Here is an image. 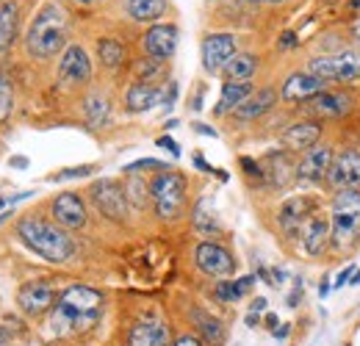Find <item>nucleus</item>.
I'll list each match as a JSON object with an SVG mask.
<instances>
[{
    "instance_id": "obj_15",
    "label": "nucleus",
    "mask_w": 360,
    "mask_h": 346,
    "mask_svg": "<svg viewBox=\"0 0 360 346\" xmlns=\"http://www.w3.org/2000/svg\"><path fill=\"white\" fill-rule=\"evenodd\" d=\"M324 84H327V81H324V78H319V75H311V72H297V75H291V78L283 84L280 97H283V100H288V103H294V100H314L316 94L327 91Z\"/></svg>"
},
{
    "instance_id": "obj_52",
    "label": "nucleus",
    "mask_w": 360,
    "mask_h": 346,
    "mask_svg": "<svg viewBox=\"0 0 360 346\" xmlns=\"http://www.w3.org/2000/svg\"><path fill=\"white\" fill-rule=\"evenodd\" d=\"M355 37H358V42H360V20L355 23Z\"/></svg>"
},
{
    "instance_id": "obj_17",
    "label": "nucleus",
    "mask_w": 360,
    "mask_h": 346,
    "mask_svg": "<svg viewBox=\"0 0 360 346\" xmlns=\"http://www.w3.org/2000/svg\"><path fill=\"white\" fill-rule=\"evenodd\" d=\"M128 346H169V327L161 319H141L131 330Z\"/></svg>"
},
{
    "instance_id": "obj_9",
    "label": "nucleus",
    "mask_w": 360,
    "mask_h": 346,
    "mask_svg": "<svg viewBox=\"0 0 360 346\" xmlns=\"http://www.w3.org/2000/svg\"><path fill=\"white\" fill-rule=\"evenodd\" d=\"M194 255H197V266H200L205 274H211V277H230L233 269H236L230 252H227L225 247L214 244V241H202Z\"/></svg>"
},
{
    "instance_id": "obj_37",
    "label": "nucleus",
    "mask_w": 360,
    "mask_h": 346,
    "mask_svg": "<svg viewBox=\"0 0 360 346\" xmlns=\"http://www.w3.org/2000/svg\"><path fill=\"white\" fill-rule=\"evenodd\" d=\"M158 147H164V150H169L172 155H180V147L169 139V136H164V139H158Z\"/></svg>"
},
{
    "instance_id": "obj_41",
    "label": "nucleus",
    "mask_w": 360,
    "mask_h": 346,
    "mask_svg": "<svg viewBox=\"0 0 360 346\" xmlns=\"http://www.w3.org/2000/svg\"><path fill=\"white\" fill-rule=\"evenodd\" d=\"M11 167H17V169H22V167H28V161H25L22 155H17V158H11Z\"/></svg>"
},
{
    "instance_id": "obj_14",
    "label": "nucleus",
    "mask_w": 360,
    "mask_h": 346,
    "mask_svg": "<svg viewBox=\"0 0 360 346\" xmlns=\"http://www.w3.org/2000/svg\"><path fill=\"white\" fill-rule=\"evenodd\" d=\"M53 217H56V222H58L61 227H70V230L84 227V222H86L84 200H81L78 194H70V191L58 194V197L53 200Z\"/></svg>"
},
{
    "instance_id": "obj_45",
    "label": "nucleus",
    "mask_w": 360,
    "mask_h": 346,
    "mask_svg": "<svg viewBox=\"0 0 360 346\" xmlns=\"http://www.w3.org/2000/svg\"><path fill=\"white\" fill-rule=\"evenodd\" d=\"M274 335H277V338H285V335H288V327H277Z\"/></svg>"
},
{
    "instance_id": "obj_28",
    "label": "nucleus",
    "mask_w": 360,
    "mask_h": 346,
    "mask_svg": "<svg viewBox=\"0 0 360 346\" xmlns=\"http://www.w3.org/2000/svg\"><path fill=\"white\" fill-rule=\"evenodd\" d=\"M158 103V91L147 84H134L128 89V108L131 111H147Z\"/></svg>"
},
{
    "instance_id": "obj_4",
    "label": "nucleus",
    "mask_w": 360,
    "mask_h": 346,
    "mask_svg": "<svg viewBox=\"0 0 360 346\" xmlns=\"http://www.w3.org/2000/svg\"><path fill=\"white\" fill-rule=\"evenodd\" d=\"M333 241L338 247H352L360 236V191L358 188H344L333 200Z\"/></svg>"
},
{
    "instance_id": "obj_39",
    "label": "nucleus",
    "mask_w": 360,
    "mask_h": 346,
    "mask_svg": "<svg viewBox=\"0 0 360 346\" xmlns=\"http://www.w3.org/2000/svg\"><path fill=\"white\" fill-rule=\"evenodd\" d=\"M175 346H202L194 335H183V338H178V344Z\"/></svg>"
},
{
    "instance_id": "obj_33",
    "label": "nucleus",
    "mask_w": 360,
    "mask_h": 346,
    "mask_svg": "<svg viewBox=\"0 0 360 346\" xmlns=\"http://www.w3.org/2000/svg\"><path fill=\"white\" fill-rule=\"evenodd\" d=\"M144 188H147V186H144L139 177H131V180H128V191H125V197H131V200H134L136 208H141V205H144Z\"/></svg>"
},
{
    "instance_id": "obj_29",
    "label": "nucleus",
    "mask_w": 360,
    "mask_h": 346,
    "mask_svg": "<svg viewBox=\"0 0 360 346\" xmlns=\"http://www.w3.org/2000/svg\"><path fill=\"white\" fill-rule=\"evenodd\" d=\"M86 120L91 128H103L108 122V100L103 94H91L86 100Z\"/></svg>"
},
{
    "instance_id": "obj_31",
    "label": "nucleus",
    "mask_w": 360,
    "mask_h": 346,
    "mask_svg": "<svg viewBox=\"0 0 360 346\" xmlns=\"http://www.w3.org/2000/svg\"><path fill=\"white\" fill-rule=\"evenodd\" d=\"M97 53H100L105 67H120L125 61V47L120 42H114V39H100L97 42Z\"/></svg>"
},
{
    "instance_id": "obj_40",
    "label": "nucleus",
    "mask_w": 360,
    "mask_h": 346,
    "mask_svg": "<svg viewBox=\"0 0 360 346\" xmlns=\"http://www.w3.org/2000/svg\"><path fill=\"white\" fill-rule=\"evenodd\" d=\"M261 310H266V300H264V297H258V300L252 302V313H261Z\"/></svg>"
},
{
    "instance_id": "obj_13",
    "label": "nucleus",
    "mask_w": 360,
    "mask_h": 346,
    "mask_svg": "<svg viewBox=\"0 0 360 346\" xmlns=\"http://www.w3.org/2000/svg\"><path fill=\"white\" fill-rule=\"evenodd\" d=\"M330 183L338 188V191H344V188H358L360 186V153H344V155H338L335 161H333V167H330Z\"/></svg>"
},
{
    "instance_id": "obj_53",
    "label": "nucleus",
    "mask_w": 360,
    "mask_h": 346,
    "mask_svg": "<svg viewBox=\"0 0 360 346\" xmlns=\"http://www.w3.org/2000/svg\"><path fill=\"white\" fill-rule=\"evenodd\" d=\"M252 3H280V0H252Z\"/></svg>"
},
{
    "instance_id": "obj_54",
    "label": "nucleus",
    "mask_w": 360,
    "mask_h": 346,
    "mask_svg": "<svg viewBox=\"0 0 360 346\" xmlns=\"http://www.w3.org/2000/svg\"><path fill=\"white\" fill-rule=\"evenodd\" d=\"M6 203H8V200H3V197H0V208H3V205H6Z\"/></svg>"
},
{
    "instance_id": "obj_19",
    "label": "nucleus",
    "mask_w": 360,
    "mask_h": 346,
    "mask_svg": "<svg viewBox=\"0 0 360 346\" xmlns=\"http://www.w3.org/2000/svg\"><path fill=\"white\" fill-rule=\"evenodd\" d=\"M308 208H311V203H308L305 197L288 200V203L280 208V224H283V230H285V233H302L305 222L311 217Z\"/></svg>"
},
{
    "instance_id": "obj_36",
    "label": "nucleus",
    "mask_w": 360,
    "mask_h": 346,
    "mask_svg": "<svg viewBox=\"0 0 360 346\" xmlns=\"http://www.w3.org/2000/svg\"><path fill=\"white\" fill-rule=\"evenodd\" d=\"M91 169H94V167H78V169H67V172L53 174L50 180H72V177H86V174H91Z\"/></svg>"
},
{
    "instance_id": "obj_16",
    "label": "nucleus",
    "mask_w": 360,
    "mask_h": 346,
    "mask_svg": "<svg viewBox=\"0 0 360 346\" xmlns=\"http://www.w3.org/2000/svg\"><path fill=\"white\" fill-rule=\"evenodd\" d=\"M330 167H333V147L330 144H316L302 155L297 174L302 180H321L324 174H330Z\"/></svg>"
},
{
    "instance_id": "obj_46",
    "label": "nucleus",
    "mask_w": 360,
    "mask_h": 346,
    "mask_svg": "<svg viewBox=\"0 0 360 346\" xmlns=\"http://www.w3.org/2000/svg\"><path fill=\"white\" fill-rule=\"evenodd\" d=\"M266 324H269L271 330H277V316H271L269 313V316H266Z\"/></svg>"
},
{
    "instance_id": "obj_43",
    "label": "nucleus",
    "mask_w": 360,
    "mask_h": 346,
    "mask_svg": "<svg viewBox=\"0 0 360 346\" xmlns=\"http://www.w3.org/2000/svg\"><path fill=\"white\" fill-rule=\"evenodd\" d=\"M327 291H330V283H327V280H324V283H321V286H319V297H321V300H324V297H327Z\"/></svg>"
},
{
    "instance_id": "obj_21",
    "label": "nucleus",
    "mask_w": 360,
    "mask_h": 346,
    "mask_svg": "<svg viewBox=\"0 0 360 346\" xmlns=\"http://www.w3.org/2000/svg\"><path fill=\"white\" fill-rule=\"evenodd\" d=\"M274 100H277V94H274L271 89H261V91L250 94V97L236 108V117H238V120H258L261 114H266L271 105H274Z\"/></svg>"
},
{
    "instance_id": "obj_20",
    "label": "nucleus",
    "mask_w": 360,
    "mask_h": 346,
    "mask_svg": "<svg viewBox=\"0 0 360 346\" xmlns=\"http://www.w3.org/2000/svg\"><path fill=\"white\" fill-rule=\"evenodd\" d=\"M319 136H321L319 125H314V122H297V125H291V128L283 133V141L291 150H305L308 153L311 147H316Z\"/></svg>"
},
{
    "instance_id": "obj_48",
    "label": "nucleus",
    "mask_w": 360,
    "mask_h": 346,
    "mask_svg": "<svg viewBox=\"0 0 360 346\" xmlns=\"http://www.w3.org/2000/svg\"><path fill=\"white\" fill-rule=\"evenodd\" d=\"M197 130H200V133H208V136H217V130L205 128V125H197Z\"/></svg>"
},
{
    "instance_id": "obj_22",
    "label": "nucleus",
    "mask_w": 360,
    "mask_h": 346,
    "mask_svg": "<svg viewBox=\"0 0 360 346\" xmlns=\"http://www.w3.org/2000/svg\"><path fill=\"white\" fill-rule=\"evenodd\" d=\"M311 108H314L316 114H321V117H344L352 108V103H349L347 94L321 91V94H316L314 100H311Z\"/></svg>"
},
{
    "instance_id": "obj_1",
    "label": "nucleus",
    "mask_w": 360,
    "mask_h": 346,
    "mask_svg": "<svg viewBox=\"0 0 360 346\" xmlns=\"http://www.w3.org/2000/svg\"><path fill=\"white\" fill-rule=\"evenodd\" d=\"M100 307H103V294L100 291H94L89 286H72L56 302L50 327H53L56 335L84 333V330H89V327L97 324Z\"/></svg>"
},
{
    "instance_id": "obj_42",
    "label": "nucleus",
    "mask_w": 360,
    "mask_h": 346,
    "mask_svg": "<svg viewBox=\"0 0 360 346\" xmlns=\"http://www.w3.org/2000/svg\"><path fill=\"white\" fill-rule=\"evenodd\" d=\"M194 164H197V167H200V169H202V172H214V169H211V167H208V164H205V161H202V158H200V155H197V158H194Z\"/></svg>"
},
{
    "instance_id": "obj_10",
    "label": "nucleus",
    "mask_w": 360,
    "mask_h": 346,
    "mask_svg": "<svg viewBox=\"0 0 360 346\" xmlns=\"http://www.w3.org/2000/svg\"><path fill=\"white\" fill-rule=\"evenodd\" d=\"M236 56V39L230 34H211L202 42V67L208 72H219L225 70L227 61Z\"/></svg>"
},
{
    "instance_id": "obj_51",
    "label": "nucleus",
    "mask_w": 360,
    "mask_h": 346,
    "mask_svg": "<svg viewBox=\"0 0 360 346\" xmlns=\"http://www.w3.org/2000/svg\"><path fill=\"white\" fill-rule=\"evenodd\" d=\"M6 338H8V333H6V330H0V344H3Z\"/></svg>"
},
{
    "instance_id": "obj_5",
    "label": "nucleus",
    "mask_w": 360,
    "mask_h": 346,
    "mask_svg": "<svg viewBox=\"0 0 360 346\" xmlns=\"http://www.w3.org/2000/svg\"><path fill=\"white\" fill-rule=\"evenodd\" d=\"M155 211L161 219H178L186 200V180L178 172H161L150 186Z\"/></svg>"
},
{
    "instance_id": "obj_50",
    "label": "nucleus",
    "mask_w": 360,
    "mask_h": 346,
    "mask_svg": "<svg viewBox=\"0 0 360 346\" xmlns=\"http://www.w3.org/2000/svg\"><path fill=\"white\" fill-rule=\"evenodd\" d=\"M349 6H352V11H360V0H352Z\"/></svg>"
},
{
    "instance_id": "obj_38",
    "label": "nucleus",
    "mask_w": 360,
    "mask_h": 346,
    "mask_svg": "<svg viewBox=\"0 0 360 346\" xmlns=\"http://www.w3.org/2000/svg\"><path fill=\"white\" fill-rule=\"evenodd\" d=\"M352 274H355V266H347L341 274H338V280H335V286H344L347 280H352Z\"/></svg>"
},
{
    "instance_id": "obj_7",
    "label": "nucleus",
    "mask_w": 360,
    "mask_h": 346,
    "mask_svg": "<svg viewBox=\"0 0 360 346\" xmlns=\"http://www.w3.org/2000/svg\"><path fill=\"white\" fill-rule=\"evenodd\" d=\"M91 78V64L89 56L84 47L78 44H70L61 56V64H58V81L64 86H81Z\"/></svg>"
},
{
    "instance_id": "obj_2",
    "label": "nucleus",
    "mask_w": 360,
    "mask_h": 346,
    "mask_svg": "<svg viewBox=\"0 0 360 346\" xmlns=\"http://www.w3.org/2000/svg\"><path fill=\"white\" fill-rule=\"evenodd\" d=\"M17 233H20L22 244L28 250H34L37 255H42L50 263H64V260L72 258V252H75L72 238L64 230L53 227L50 222H42V219H22L17 224Z\"/></svg>"
},
{
    "instance_id": "obj_34",
    "label": "nucleus",
    "mask_w": 360,
    "mask_h": 346,
    "mask_svg": "<svg viewBox=\"0 0 360 346\" xmlns=\"http://www.w3.org/2000/svg\"><path fill=\"white\" fill-rule=\"evenodd\" d=\"M214 294H217V300H219V302H236V300H241V297H238V291H236V283H230V280H222V283L217 286V291H214Z\"/></svg>"
},
{
    "instance_id": "obj_32",
    "label": "nucleus",
    "mask_w": 360,
    "mask_h": 346,
    "mask_svg": "<svg viewBox=\"0 0 360 346\" xmlns=\"http://www.w3.org/2000/svg\"><path fill=\"white\" fill-rule=\"evenodd\" d=\"M11 105H14V91H11V84L6 75H0V122L8 120L11 114Z\"/></svg>"
},
{
    "instance_id": "obj_12",
    "label": "nucleus",
    "mask_w": 360,
    "mask_h": 346,
    "mask_svg": "<svg viewBox=\"0 0 360 346\" xmlns=\"http://www.w3.org/2000/svg\"><path fill=\"white\" fill-rule=\"evenodd\" d=\"M178 47V28L175 25H153L144 37V50L153 61H167Z\"/></svg>"
},
{
    "instance_id": "obj_44",
    "label": "nucleus",
    "mask_w": 360,
    "mask_h": 346,
    "mask_svg": "<svg viewBox=\"0 0 360 346\" xmlns=\"http://www.w3.org/2000/svg\"><path fill=\"white\" fill-rule=\"evenodd\" d=\"M294 42H297V39H294V34H283V47H291Z\"/></svg>"
},
{
    "instance_id": "obj_47",
    "label": "nucleus",
    "mask_w": 360,
    "mask_h": 346,
    "mask_svg": "<svg viewBox=\"0 0 360 346\" xmlns=\"http://www.w3.org/2000/svg\"><path fill=\"white\" fill-rule=\"evenodd\" d=\"M247 324H250V327H255V324H258V316H255V313H250V316H247Z\"/></svg>"
},
{
    "instance_id": "obj_26",
    "label": "nucleus",
    "mask_w": 360,
    "mask_h": 346,
    "mask_svg": "<svg viewBox=\"0 0 360 346\" xmlns=\"http://www.w3.org/2000/svg\"><path fill=\"white\" fill-rule=\"evenodd\" d=\"M128 14L139 20V23H153V20H158L161 14H164V8H167V0H128Z\"/></svg>"
},
{
    "instance_id": "obj_35",
    "label": "nucleus",
    "mask_w": 360,
    "mask_h": 346,
    "mask_svg": "<svg viewBox=\"0 0 360 346\" xmlns=\"http://www.w3.org/2000/svg\"><path fill=\"white\" fill-rule=\"evenodd\" d=\"M131 174H136L139 169H167L161 161H155V158H144V161H136V164H131V167H125Z\"/></svg>"
},
{
    "instance_id": "obj_24",
    "label": "nucleus",
    "mask_w": 360,
    "mask_h": 346,
    "mask_svg": "<svg viewBox=\"0 0 360 346\" xmlns=\"http://www.w3.org/2000/svg\"><path fill=\"white\" fill-rule=\"evenodd\" d=\"M17 23H20V8L17 3L6 0L0 3V50H6L17 37Z\"/></svg>"
},
{
    "instance_id": "obj_25",
    "label": "nucleus",
    "mask_w": 360,
    "mask_h": 346,
    "mask_svg": "<svg viewBox=\"0 0 360 346\" xmlns=\"http://www.w3.org/2000/svg\"><path fill=\"white\" fill-rule=\"evenodd\" d=\"M252 94V84L247 81V84H236V81H227L225 86H222V97H219V114H225V111H236L247 97Z\"/></svg>"
},
{
    "instance_id": "obj_27",
    "label": "nucleus",
    "mask_w": 360,
    "mask_h": 346,
    "mask_svg": "<svg viewBox=\"0 0 360 346\" xmlns=\"http://www.w3.org/2000/svg\"><path fill=\"white\" fill-rule=\"evenodd\" d=\"M194 227L205 236H214L219 230V222H217V211H214V203L211 200H200L197 208H194Z\"/></svg>"
},
{
    "instance_id": "obj_8",
    "label": "nucleus",
    "mask_w": 360,
    "mask_h": 346,
    "mask_svg": "<svg viewBox=\"0 0 360 346\" xmlns=\"http://www.w3.org/2000/svg\"><path fill=\"white\" fill-rule=\"evenodd\" d=\"M91 200L100 208V214H105L108 219L120 222L128 214V197H125V191L114 180H97L91 186Z\"/></svg>"
},
{
    "instance_id": "obj_30",
    "label": "nucleus",
    "mask_w": 360,
    "mask_h": 346,
    "mask_svg": "<svg viewBox=\"0 0 360 346\" xmlns=\"http://www.w3.org/2000/svg\"><path fill=\"white\" fill-rule=\"evenodd\" d=\"M194 321H197V327H200V333H202V338L208 344H219L222 341V324L214 316H208L202 310H194Z\"/></svg>"
},
{
    "instance_id": "obj_49",
    "label": "nucleus",
    "mask_w": 360,
    "mask_h": 346,
    "mask_svg": "<svg viewBox=\"0 0 360 346\" xmlns=\"http://www.w3.org/2000/svg\"><path fill=\"white\" fill-rule=\"evenodd\" d=\"M349 283H352V286H360V271H355V274H352V280H349Z\"/></svg>"
},
{
    "instance_id": "obj_3",
    "label": "nucleus",
    "mask_w": 360,
    "mask_h": 346,
    "mask_svg": "<svg viewBox=\"0 0 360 346\" xmlns=\"http://www.w3.org/2000/svg\"><path fill=\"white\" fill-rule=\"evenodd\" d=\"M64 42H67V14L50 3L31 23V31L25 39L28 53L34 58H50L64 47Z\"/></svg>"
},
{
    "instance_id": "obj_23",
    "label": "nucleus",
    "mask_w": 360,
    "mask_h": 346,
    "mask_svg": "<svg viewBox=\"0 0 360 346\" xmlns=\"http://www.w3.org/2000/svg\"><path fill=\"white\" fill-rule=\"evenodd\" d=\"M255 70H258V61H255V56H250V53H236V56L227 61L225 75H227V81H236V84H247V81L255 75Z\"/></svg>"
},
{
    "instance_id": "obj_6",
    "label": "nucleus",
    "mask_w": 360,
    "mask_h": 346,
    "mask_svg": "<svg viewBox=\"0 0 360 346\" xmlns=\"http://www.w3.org/2000/svg\"><path fill=\"white\" fill-rule=\"evenodd\" d=\"M308 72L324 81H358L360 78V53L344 50L338 56H319L308 64Z\"/></svg>"
},
{
    "instance_id": "obj_18",
    "label": "nucleus",
    "mask_w": 360,
    "mask_h": 346,
    "mask_svg": "<svg viewBox=\"0 0 360 346\" xmlns=\"http://www.w3.org/2000/svg\"><path fill=\"white\" fill-rule=\"evenodd\" d=\"M333 236V227L324 217H308L305 227H302V244L308 255H319L327 244V238Z\"/></svg>"
},
{
    "instance_id": "obj_11",
    "label": "nucleus",
    "mask_w": 360,
    "mask_h": 346,
    "mask_svg": "<svg viewBox=\"0 0 360 346\" xmlns=\"http://www.w3.org/2000/svg\"><path fill=\"white\" fill-rule=\"evenodd\" d=\"M53 300H56V291H53V286L45 283V280L25 283V286L20 288V294H17V302H20V307H22L28 316L45 313L47 307L53 305Z\"/></svg>"
}]
</instances>
